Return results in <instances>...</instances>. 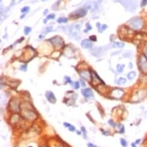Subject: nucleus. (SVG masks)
Masks as SVG:
<instances>
[{"mask_svg":"<svg viewBox=\"0 0 147 147\" xmlns=\"http://www.w3.org/2000/svg\"><path fill=\"white\" fill-rule=\"evenodd\" d=\"M123 46H124V43H119V42H115V43L112 44V47L116 49L122 48Z\"/></svg>","mask_w":147,"mask_h":147,"instance_id":"4468645a","label":"nucleus"},{"mask_svg":"<svg viewBox=\"0 0 147 147\" xmlns=\"http://www.w3.org/2000/svg\"><path fill=\"white\" fill-rule=\"evenodd\" d=\"M136 143H134V142H132V147H136Z\"/></svg>","mask_w":147,"mask_h":147,"instance_id":"79ce46f5","label":"nucleus"},{"mask_svg":"<svg viewBox=\"0 0 147 147\" xmlns=\"http://www.w3.org/2000/svg\"><path fill=\"white\" fill-rule=\"evenodd\" d=\"M52 29H53V28L52 27H48V28H46L44 29V31H43V33H50L51 31H52Z\"/></svg>","mask_w":147,"mask_h":147,"instance_id":"393cba45","label":"nucleus"},{"mask_svg":"<svg viewBox=\"0 0 147 147\" xmlns=\"http://www.w3.org/2000/svg\"><path fill=\"white\" fill-rule=\"evenodd\" d=\"M77 133H78V135H80V134H81V132H79V131H78V132H77Z\"/></svg>","mask_w":147,"mask_h":147,"instance_id":"c03bdc74","label":"nucleus"},{"mask_svg":"<svg viewBox=\"0 0 147 147\" xmlns=\"http://www.w3.org/2000/svg\"><path fill=\"white\" fill-rule=\"evenodd\" d=\"M138 66L142 73L147 75V57L145 54H141L138 59Z\"/></svg>","mask_w":147,"mask_h":147,"instance_id":"f03ea898","label":"nucleus"},{"mask_svg":"<svg viewBox=\"0 0 147 147\" xmlns=\"http://www.w3.org/2000/svg\"><path fill=\"white\" fill-rule=\"evenodd\" d=\"M63 125H64V126L68 127V128H69V127L71 126V125H70V124H69V123H67V122H64Z\"/></svg>","mask_w":147,"mask_h":147,"instance_id":"c9c22d12","label":"nucleus"},{"mask_svg":"<svg viewBox=\"0 0 147 147\" xmlns=\"http://www.w3.org/2000/svg\"><path fill=\"white\" fill-rule=\"evenodd\" d=\"M31 30H32V29L30 27H28V26L25 27V29H24V33H25V35L29 34L31 33Z\"/></svg>","mask_w":147,"mask_h":147,"instance_id":"412c9836","label":"nucleus"},{"mask_svg":"<svg viewBox=\"0 0 147 147\" xmlns=\"http://www.w3.org/2000/svg\"><path fill=\"white\" fill-rule=\"evenodd\" d=\"M65 81H66V82H69V83L73 84V82H72V80L70 79V78H69V76H66V77H65Z\"/></svg>","mask_w":147,"mask_h":147,"instance_id":"bb28decb","label":"nucleus"},{"mask_svg":"<svg viewBox=\"0 0 147 147\" xmlns=\"http://www.w3.org/2000/svg\"><path fill=\"white\" fill-rule=\"evenodd\" d=\"M147 5V0H142V3H141V6L144 7Z\"/></svg>","mask_w":147,"mask_h":147,"instance_id":"c85d7f7f","label":"nucleus"},{"mask_svg":"<svg viewBox=\"0 0 147 147\" xmlns=\"http://www.w3.org/2000/svg\"><path fill=\"white\" fill-rule=\"evenodd\" d=\"M55 17H56V15L55 14H49V15H47V17H46V19L47 20H49V19H55Z\"/></svg>","mask_w":147,"mask_h":147,"instance_id":"5701e85b","label":"nucleus"},{"mask_svg":"<svg viewBox=\"0 0 147 147\" xmlns=\"http://www.w3.org/2000/svg\"><path fill=\"white\" fill-rule=\"evenodd\" d=\"M86 27H87L86 29H88V30H91L92 29V26L89 25V23H87V24H86Z\"/></svg>","mask_w":147,"mask_h":147,"instance_id":"72a5a7b5","label":"nucleus"},{"mask_svg":"<svg viewBox=\"0 0 147 147\" xmlns=\"http://www.w3.org/2000/svg\"><path fill=\"white\" fill-rule=\"evenodd\" d=\"M46 96L47 99H48V101L50 102L51 103H55L56 102V96L54 95L53 92H52L51 91H48L46 93Z\"/></svg>","mask_w":147,"mask_h":147,"instance_id":"1a4fd4ad","label":"nucleus"},{"mask_svg":"<svg viewBox=\"0 0 147 147\" xmlns=\"http://www.w3.org/2000/svg\"><path fill=\"white\" fill-rule=\"evenodd\" d=\"M126 82V79L123 78V77H121V78H119L118 79V82H117V83L119 84V85H122V84H125Z\"/></svg>","mask_w":147,"mask_h":147,"instance_id":"a211bd4d","label":"nucleus"},{"mask_svg":"<svg viewBox=\"0 0 147 147\" xmlns=\"http://www.w3.org/2000/svg\"><path fill=\"white\" fill-rule=\"evenodd\" d=\"M109 124L111 125L112 126H113V127L116 126V124H115L114 122H113V121H112V120H109Z\"/></svg>","mask_w":147,"mask_h":147,"instance_id":"2f4dec72","label":"nucleus"},{"mask_svg":"<svg viewBox=\"0 0 147 147\" xmlns=\"http://www.w3.org/2000/svg\"><path fill=\"white\" fill-rule=\"evenodd\" d=\"M49 42H50L55 48L59 49V48H62L64 45V41L63 39L60 37V36H56L53 38H51L49 39Z\"/></svg>","mask_w":147,"mask_h":147,"instance_id":"20e7f679","label":"nucleus"},{"mask_svg":"<svg viewBox=\"0 0 147 147\" xmlns=\"http://www.w3.org/2000/svg\"><path fill=\"white\" fill-rule=\"evenodd\" d=\"M124 65L122 64V65H117V67H116V69H117V72L118 73H122L123 71V69H124Z\"/></svg>","mask_w":147,"mask_h":147,"instance_id":"f3484780","label":"nucleus"},{"mask_svg":"<svg viewBox=\"0 0 147 147\" xmlns=\"http://www.w3.org/2000/svg\"><path fill=\"white\" fill-rule=\"evenodd\" d=\"M127 25L130 29H132V30H140L144 25V22H143L142 18L134 17V18L130 19L127 22Z\"/></svg>","mask_w":147,"mask_h":147,"instance_id":"f257e3e1","label":"nucleus"},{"mask_svg":"<svg viewBox=\"0 0 147 147\" xmlns=\"http://www.w3.org/2000/svg\"><path fill=\"white\" fill-rule=\"evenodd\" d=\"M87 146L88 147H97L96 145L92 144V143H88V144H87Z\"/></svg>","mask_w":147,"mask_h":147,"instance_id":"f704fd0d","label":"nucleus"},{"mask_svg":"<svg viewBox=\"0 0 147 147\" xmlns=\"http://www.w3.org/2000/svg\"><path fill=\"white\" fill-rule=\"evenodd\" d=\"M42 1H43V2H45V1H47V0H42Z\"/></svg>","mask_w":147,"mask_h":147,"instance_id":"a18cd8bd","label":"nucleus"},{"mask_svg":"<svg viewBox=\"0 0 147 147\" xmlns=\"http://www.w3.org/2000/svg\"><path fill=\"white\" fill-rule=\"evenodd\" d=\"M81 129H82V132H86V129H85V128H84V127H82Z\"/></svg>","mask_w":147,"mask_h":147,"instance_id":"ea45409f","label":"nucleus"},{"mask_svg":"<svg viewBox=\"0 0 147 147\" xmlns=\"http://www.w3.org/2000/svg\"><path fill=\"white\" fill-rule=\"evenodd\" d=\"M103 48H95L93 50H92V53L95 56H100L103 53Z\"/></svg>","mask_w":147,"mask_h":147,"instance_id":"f8f14e48","label":"nucleus"},{"mask_svg":"<svg viewBox=\"0 0 147 147\" xmlns=\"http://www.w3.org/2000/svg\"><path fill=\"white\" fill-rule=\"evenodd\" d=\"M120 143H121V145H122L123 147H126L127 145H128L127 141L125 140V139H123V138H121V139H120Z\"/></svg>","mask_w":147,"mask_h":147,"instance_id":"6ab92c4d","label":"nucleus"},{"mask_svg":"<svg viewBox=\"0 0 147 147\" xmlns=\"http://www.w3.org/2000/svg\"><path fill=\"white\" fill-rule=\"evenodd\" d=\"M79 74H80V76H81L83 79H86V80H88V81H91V72L87 71V70H82V71L79 72Z\"/></svg>","mask_w":147,"mask_h":147,"instance_id":"6e6552de","label":"nucleus"},{"mask_svg":"<svg viewBox=\"0 0 147 147\" xmlns=\"http://www.w3.org/2000/svg\"><path fill=\"white\" fill-rule=\"evenodd\" d=\"M106 28H107L106 25H102L101 26H100V28L99 29V33H102V31H104Z\"/></svg>","mask_w":147,"mask_h":147,"instance_id":"b1692460","label":"nucleus"},{"mask_svg":"<svg viewBox=\"0 0 147 147\" xmlns=\"http://www.w3.org/2000/svg\"><path fill=\"white\" fill-rule=\"evenodd\" d=\"M29 6H25V7H23L22 9H21V13H26L27 12H29Z\"/></svg>","mask_w":147,"mask_h":147,"instance_id":"4be33fe9","label":"nucleus"},{"mask_svg":"<svg viewBox=\"0 0 147 147\" xmlns=\"http://www.w3.org/2000/svg\"><path fill=\"white\" fill-rule=\"evenodd\" d=\"M80 82H81L82 86H83V87L86 86V82H85V81H84L83 79H80Z\"/></svg>","mask_w":147,"mask_h":147,"instance_id":"473e14b6","label":"nucleus"},{"mask_svg":"<svg viewBox=\"0 0 147 147\" xmlns=\"http://www.w3.org/2000/svg\"><path fill=\"white\" fill-rule=\"evenodd\" d=\"M29 147H33V146H29Z\"/></svg>","mask_w":147,"mask_h":147,"instance_id":"49530a36","label":"nucleus"},{"mask_svg":"<svg viewBox=\"0 0 147 147\" xmlns=\"http://www.w3.org/2000/svg\"><path fill=\"white\" fill-rule=\"evenodd\" d=\"M123 93H124V92L123 90L121 89H113L112 91L111 92V96L112 98H116V99H120V98H122V96H123Z\"/></svg>","mask_w":147,"mask_h":147,"instance_id":"39448f33","label":"nucleus"},{"mask_svg":"<svg viewBox=\"0 0 147 147\" xmlns=\"http://www.w3.org/2000/svg\"><path fill=\"white\" fill-rule=\"evenodd\" d=\"M69 131L74 132V131L76 130V128H75V126H71L69 128Z\"/></svg>","mask_w":147,"mask_h":147,"instance_id":"7c9ffc66","label":"nucleus"},{"mask_svg":"<svg viewBox=\"0 0 147 147\" xmlns=\"http://www.w3.org/2000/svg\"><path fill=\"white\" fill-rule=\"evenodd\" d=\"M140 142H141V140L140 139H138V140H136V144H140Z\"/></svg>","mask_w":147,"mask_h":147,"instance_id":"4c0bfd02","label":"nucleus"},{"mask_svg":"<svg viewBox=\"0 0 147 147\" xmlns=\"http://www.w3.org/2000/svg\"><path fill=\"white\" fill-rule=\"evenodd\" d=\"M59 23H67L68 22V19L66 18H64V17H61V18H59L57 20Z\"/></svg>","mask_w":147,"mask_h":147,"instance_id":"aec40b11","label":"nucleus"},{"mask_svg":"<svg viewBox=\"0 0 147 147\" xmlns=\"http://www.w3.org/2000/svg\"><path fill=\"white\" fill-rule=\"evenodd\" d=\"M43 147H45V146H43Z\"/></svg>","mask_w":147,"mask_h":147,"instance_id":"de8ad7c7","label":"nucleus"},{"mask_svg":"<svg viewBox=\"0 0 147 147\" xmlns=\"http://www.w3.org/2000/svg\"><path fill=\"white\" fill-rule=\"evenodd\" d=\"M24 17H25V14H23V15H21L20 19H23V18H24Z\"/></svg>","mask_w":147,"mask_h":147,"instance_id":"37998d69","label":"nucleus"},{"mask_svg":"<svg viewBox=\"0 0 147 147\" xmlns=\"http://www.w3.org/2000/svg\"><path fill=\"white\" fill-rule=\"evenodd\" d=\"M82 94L86 98H87V99L93 96V93H92V89H89V88H86V89H82Z\"/></svg>","mask_w":147,"mask_h":147,"instance_id":"9b49d317","label":"nucleus"},{"mask_svg":"<svg viewBox=\"0 0 147 147\" xmlns=\"http://www.w3.org/2000/svg\"><path fill=\"white\" fill-rule=\"evenodd\" d=\"M80 25H74L71 26L70 29V33H71L72 36L76 38V36H79V29H80Z\"/></svg>","mask_w":147,"mask_h":147,"instance_id":"0eeeda50","label":"nucleus"},{"mask_svg":"<svg viewBox=\"0 0 147 147\" xmlns=\"http://www.w3.org/2000/svg\"><path fill=\"white\" fill-rule=\"evenodd\" d=\"M81 46L84 49H90L92 46V43L90 39H83L82 41Z\"/></svg>","mask_w":147,"mask_h":147,"instance_id":"9d476101","label":"nucleus"},{"mask_svg":"<svg viewBox=\"0 0 147 147\" xmlns=\"http://www.w3.org/2000/svg\"><path fill=\"white\" fill-rule=\"evenodd\" d=\"M89 39H90L92 42H96V41L97 40L96 36H90V38H89Z\"/></svg>","mask_w":147,"mask_h":147,"instance_id":"cd10ccee","label":"nucleus"},{"mask_svg":"<svg viewBox=\"0 0 147 147\" xmlns=\"http://www.w3.org/2000/svg\"><path fill=\"white\" fill-rule=\"evenodd\" d=\"M74 88H75V89H78L79 88V87H80V84H79V82L78 81L77 82H75V83H74Z\"/></svg>","mask_w":147,"mask_h":147,"instance_id":"a878e982","label":"nucleus"},{"mask_svg":"<svg viewBox=\"0 0 147 147\" xmlns=\"http://www.w3.org/2000/svg\"><path fill=\"white\" fill-rule=\"evenodd\" d=\"M10 108L12 109V111L16 112L19 111V106L16 103H13V102H10Z\"/></svg>","mask_w":147,"mask_h":147,"instance_id":"ddd939ff","label":"nucleus"},{"mask_svg":"<svg viewBox=\"0 0 147 147\" xmlns=\"http://www.w3.org/2000/svg\"><path fill=\"white\" fill-rule=\"evenodd\" d=\"M48 12H49L48 9H46V10H45V12H44V15H46V14H47V13H48Z\"/></svg>","mask_w":147,"mask_h":147,"instance_id":"a19ab883","label":"nucleus"},{"mask_svg":"<svg viewBox=\"0 0 147 147\" xmlns=\"http://www.w3.org/2000/svg\"><path fill=\"white\" fill-rule=\"evenodd\" d=\"M86 14H87V9H86L85 8H82V9H79L78 10L75 11L74 13H71V14L69 15V16H70V18L71 19H76L84 17Z\"/></svg>","mask_w":147,"mask_h":147,"instance_id":"7ed1b4c3","label":"nucleus"},{"mask_svg":"<svg viewBox=\"0 0 147 147\" xmlns=\"http://www.w3.org/2000/svg\"><path fill=\"white\" fill-rule=\"evenodd\" d=\"M119 132H121V133H123L124 132V126H122V128H121V129H120V131Z\"/></svg>","mask_w":147,"mask_h":147,"instance_id":"58836bf2","label":"nucleus"},{"mask_svg":"<svg viewBox=\"0 0 147 147\" xmlns=\"http://www.w3.org/2000/svg\"><path fill=\"white\" fill-rule=\"evenodd\" d=\"M21 70H23V71H26L27 70V66L26 65H23V66H21Z\"/></svg>","mask_w":147,"mask_h":147,"instance_id":"c756f323","label":"nucleus"},{"mask_svg":"<svg viewBox=\"0 0 147 147\" xmlns=\"http://www.w3.org/2000/svg\"><path fill=\"white\" fill-rule=\"evenodd\" d=\"M136 76V73L135 71H132L130 72L129 73H128V75H127V78H128V79H133Z\"/></svg>","mask_w":147,"mask_h":147,"instance_id":"2eb2a0df","label":"nucleus"},{"mask_svg":"<svg viewBox=\"0 0 147 147\" xmlns=\"http://www.w3.org/2000/svg\"><path fill=\"white\" fill-rule=\"evenodd\" d=\"M19 120V116L18 115H13L12 118H11V122H13V123H15V122H18Z\"/></svg>","mask_w":147,"mask_h":147,"instance_id":"dca6fc26","label":"nucleus"},{"mask_svg":"<svg viewBox=\"0 0 147 147\" xmlns=\"http://www.w3.org/2000/svg\"><path fill=\"white\" fill-rule=\"evenodd\" d=\"M91 75H92V79H91V82L92 83L94 84L95 86H96L99 83H103V82L102 81L100 78L99 76H97L96 73L95 72H91Z\"/></svg>","mask_w":147,"mask_h":147,"instance_id":"423d86ee","label":"nucleus"},{"mask_svg":"<svg viewBox=\"0 0 147 147\" xmlns=\"http://www.w3.org/2000/svg\"><path fill=\"white\" fill-rule=\"evenodd\" d=\"M144 54H145V56H146L147 57V45H146V47H145Z\"/></svg>","mask_w":147,"mask_h":147,"instance_id":"e433bc0d","label":"nucleus"}]
</instances>
